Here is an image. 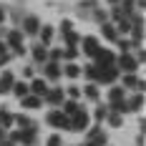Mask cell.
Returning a JSON list of instances; mask_svg holds the SVG:
<instances>
[{
  "mask_svg": "<svg viewBox=\"0 0 146 146\" xmlns=\"http://www.w3.org/2000/svg\"><path fill=\"white\" fill-rule=\"evenodd\" d=\"M15 83V76L10 71H5V73H0V96H8L10 93V88H13Z\"/></svg>",
  "mask_w": 146,
  "mask_h": 146,
  "instance_id": "obj_17",
  "label": "cell"
},
{
  "mask_svg": "<svg viewBox=\"0 0 146 146\" xmlns=\"http://www.w3.org/2000/svg\"><path fill=\"white\" fill-rule=\"evenodd\" d=\"M81 146H83V144H81Z\"/></svg>",
  "mask_w": 146,
  "mask_h": 146,
  "instance_id": "obj_47",
  "label": "cell"
},
{
  "mask_svg": "<svg viewBox=\"0 0 146 146\" xmlns=\"http://www.w3.org/2000/svg\"><path fill=\"white\" fill-rule=\"evenodd\" d=\"M118 10L126 15V18H131V15L136 13V8H133V0H121V3H118Z\"/></svg>",
  "mask_w": 146,
  "mask_h": 146,
  "instance_id": "obj_28",
  "label": "cell"
},
{
  "mask_svg": "<svg viewBox=\"0 0 146 146\" xmlns=\"http://www.w3.org/2000/svg\"><path fill=\"white\" fill-rule=\"evenodd\" d=\"M38 38H40V45L50 48L53 38H56V28H53V25H40V28H38Z\"/></svg>",
  "mask_w": 146,
  "mask_h": 146,
  "instance_id": "obj_13",
  "label": "cell"
},
{
  "mask_svg": "<svg viewBox=\"0 0 146 146\" xmlns=\"http://www.w3.org/2000/svg\"><path fill=\"white\" fill-rule=\"evenodd\" d=\"M5 33H8V30H5V28H3V25H0V40L5 38Z\"/></svg>",
  "mask_w": 146,
  "mask_h": 146,
  "instance_id": "obj_44",
  "label": "cell"
},
{
  "mask_svg": "<svg viewBox=\"0 0 146 146\" xmlns=\"http://www.w3.org/2000/svg\"><path fill=\"white\" fill-rule=\"evenodd\" d=\"M60 111L71 118V116H76V113L81 111V103H78V101H71V98H66V101L60 103Z\"/></svg>",
  "mask_w": 146,
  "mask_h": 146,
  "instance_id": "obj_20",
  "label": "cell"
},
{
  "mask_svg": "<svg viewBox=\"0 0 146 146\" xmlns=\"http://www.w3.org/2000/svg\"><path fill=\"white\" fill-rule=\"evenodd\" d=\"M88 123H91V116H88V111L81 106V111L76 113V116H71V131H86Z\"/></svg>",
  "mask_w": 146,
  "mask_h": 146,
  "instance_id": "obj_6",
  "label": "cell"
},
{
  "mask_svg": "<svg viewBox=\"0 0 146 146\" xmlns=\"http://www.w3.org/2000/svg\"><path fill=\"white\" fill-rule=\"evenodd\" d=\"M78 45H81L78 50H81V53H83L86 58H91V60L96 58V53L101 50V43H98V38H96V35H81Z\"/></svg>",
  "mask_w": 146,
  "mask_h": 146,
  "instance_id": "obj_2",
  "label": "cell"
},
{
  "mask_svg": "<svg viewBox=\"0 0 146 146\" xmlns=\"http://www.w3.org/2000/svg\"><path fill=\"white\" fill-rule=\"evenodd\" d=\"M86 144H91V146H108V136L101 131L98 136H93V139H91V141H86Z\"/></svg>",
  "mask_w": 146,
  "mask_h": 146,
  "instance_id": "obj_33",
  "label": "cell"
},
{
  "mask_svg": "<svg viewBox=\"0 0 146 146\" xmlns=\"http://www.w3.org/2000/svg\"><path fill=\"white\" fill-rule=\"evenodd\" d=\"M0 146H15L13 141H8V139H3V141H0Z\"/></svg>",
  "mask_w": 146,
  "mask_h": 146,
  "instance_id": "obj_42",
  "label": "cell"
},
{
  "mask_svg": "<svg viewBox=\"0 0 146 146\" xmlns=\"http://www.w3.org/2000/svg\"><path fill=\"white\" fill-rule=\"evenodd\" d=\"M118 86L123 88V91H136V93H144V78H139L136 73H123L121 76V83Z\"/></svg>",
  "mask_w": 146,
  "mask_h": 146,
  "instance_id": "obj_3",
  "label": "cell"
},
{
  "mask_svg": "<svg viewBox=\"0 0 146 146\" xmlns=\"http://www.w3.org/2000/svg\"><path fill=\"white\" fill-rule=\"evenodd\" d=\"M45 123H48V126H53V129H60V131H71V118L66 116L60 108H53V111H48V116H45Z\"/></svg>",
  "mask_w": 146,
  "mask_h": 146,
  "instance_id": "obj_1",
  "label": "cell"
},
{
  "mask_svg": "<svg viewBox=\"0 0 146 146\" xmlns=\"http://www.w3.org/2000/svg\"><path fill=\"white\" fill-rule=\"evenodd\" d=\"M101 35L106 38V40H111V43H116L118 38H121V35H118V30H116V25H113L111 20L101 23Z\"/></svg>",
  "mask_w": 146,
  "mask_h": 146,
  "instance_id": "obj_15",
  "label": "cell"
},
{
  "mask_svg": "<svg viewBox=\"0 0 146 146\" xmlns=\"http://www.w3.org/2000/svg\"><path fill=\"white\" fill-rule=\"evenodd\" d=\"M30 56H33V60H35L38 66H43L45 60H48V48L40 45V43H35L33 48H30Z\"/></svg>",
  "mask_w": 146,
  "mask_h": 146,
  "instance_id": "obj_18",
  "label": "cell"
},
{
  "mask_svg": "<svg viewBox=\"0 0 146 146\" xmlns=\"http://www.w3.org/2000/svg\"><path fill=\"white\" fill-rule=\"evenodd\" d=\"M78 56H81L78 45H66V48H63V60H66V63H76Z\"/></svg>",
  "mask_w": 146,
  "mask_h": 146,
  "instance_id": "obj_25",
  "label": "cell"
},
{
  "mask_svg": "<svg viewBox=\"0 0 146 146\" xmlns=\"http://www.w3.org/2000/svg\"><path fill=\"white\" fill-rule=\"evenodd\" d=\"M20 106H23L25 111H35V108H40V106H43V98H40V96L28 93V96H23V98H20Z\"/></svg>",
  "mask_w": 146,
  "mask_h": 146,
  "instance_id": "obj_16",
  "label": "cell"
},
{
  "mask_svg": "<svg viewBox=\"0 0 146 146\" xmlns=\"http://www.w3.org/2000/svg\"><path fill=\"white\" fill-rule=\"evenodd\" d=\"M45 146H63V139H60L58 133H53V136H48V141H45Z\"/></svg>",
  "mask_w": 146,
  "mask_h": 146,
  "instance_id": "obj_37",
  "label": "cell"
},
{
  "mask_svg": "<svg viewBox=\"0 0 146 146\" xmlns=\"http://www.w3.org/2000/svg\"><path fill=\"white\" fill-rule=\"evenodd\" d=\"M60 71L66 78H78L81 76V66H76V63H66V66H60Z\"/></svg>",
  "mask_w": 146,
  "mask_h": 146,
  "instance_id": "obj_26",
  "label": "cell"
},
{
  "mask_svg": "<svg viewBox=\"0 0 146 146\" xmlns=\"http://www.w3.org/2000/svg\"><path fill=\"white\" fill-rule=\"evenodd\" d=\"M116 45H118V50H121V53H131V50H136L141 43H136V40L126 38V35H121V38L116 40Z\"/></svg>",
  "mask_w": 146,
  "mask_h": 146,
  "instance_id": "obj_19",
  "label": "cell"
},
{
  "mask_svg": "<svg viewBox=\"0 0 146 146\" xmlns=\"http://www.w3.org/2000/svg\"><path fill=\"white\" fill-rule=\"evenodd\" d=\"M68 30H73V23L66 18V20H60V28H58V33L63 35V33H68Z\"/></svg>",
  "mask_w": 146,
  "mask_h": 146,
  "instance_id": "obj_38",
  "label": "cell"
},
{
  "mask_svg": "<svg viewBox=\"0 0 146 146\" xmlns=\"http://www.w3.org/2000/svg\"><path fill=\"white\" fill-rule=\"evenodd\" d=\"M106 3H108V5H111V8H113V5H118V3H121V0H106Z\"/></svg>",
  "mask_w": 146,
  "mask_h": 146,
  "instance_id": "obj_45",
  "label": "cell"
},
{
  "mask_svg": "<svg viewBox=\"0 0 146 146\" xmlns=\"http://www.w3.org/2000/svg\"><path fill=\"white\" fill-rule=\"evenodd\" d=\"M126 98V91L121 86H108V103H118Z\"/></svg>",
  "mask_w": 146,
  "mask_h": 146,
  "instance_id": "obj_22",
  "label": "cell"
},
{
  "mask_svg": "<svg viewBox=\"0 0 146 146\" xmlns=\"http://www.w3.org/2000/svg\"><path fill=\"white\" fill-rule=\"evenodd\" d=\"M66 98L78 101V98H81V88H78V86H68V91H66Z\"/></svg>",
  "mask_w": 146,
  "mask_h": 146,
  "instance_id": "obj_35",
  "label": "cell"
},
{
  "mask_svg": "<svg viewBox=\"0 0 146 146\" xmlns=\"http://www.w3.org/2000/svg\"><path fill=\"white\" fill-rule=\"evenodd\" d=\"M23 76H25V78H35V68H33V66H25V68H23Z\"/></svg>",
  "mask_w": 146,
  "mask_h": 146,
  "instance_id": "obj_39",
  "label": "cell"
},
{
  "mask_svg": "<svg viewBox=\"0 0 146 146\" xmlns=\"http://www.w3.org/2000/svg\"><path fill=\"white\" fill-rule=\"evenodd\" d=\"M13 58L10 56V50H8V45H5V40H0V66H8V60Z\"/></svg>",
  "mask_w": 146,
  "mask_h": 146,
  "instance_id": "obj_31",
  "label": "cell"
},
{
  "mask_svg": "<svg viewBox=\"0 0 146 146\" xmlns=\"http://www.w3.org/2000/svg\"><path fill=\"white\" fill-rule=\"evenodd\" d=\"M123 101H126V111L129 113H141V108H144V93H131Z\"/></svg>",
  "mask_w": 146,
  "mask_h": 146,
  "instance_id": "obj_10",
  "label": "cell"
},
{
  "mask_svg": "<svg viewBox=\"0 0 146 146\" xmlns=\"http://www.w3.org/2000/svg\"><path fill=\"white\" fill-rule=\"evenodd\" d=\"M60 76H63V71H60V63H50V60H45V63H43V78H45V81L56 83Z\"/></svg>",
  "mask_w": 146,
  "mask_h": 146,
  "instance_id": "obj_9",
  "label": "cell"
},
{
  "mask_svg": "<svg viewBox=\"0 0 146 146\" xmlns=\"http://www.w3.org/2000/svg\"><path fill=\"white\" fill-rule=\"evenodd\" d=\"M48 60L50 63H60L63 60V48H48Z\"/></svg>",
  "mask_w": 146,
  "mask_h": 146,
  "instance_id": "obj_30",
  "label": "cell"
},
{
  "mask_svg": "<svg viewBox=\"0 0 146 146\" xmlns=\"http://www.w3.org/2000/svg\"><path fill=\"white\" fill-rule=\"evenodd\" d=\"M83 146H91V144H83Z\"/></svg>",
  "mask_w": 146,
  "mask_h": 146,
  "instance_id": "obj_46",
  "label": "cell"
},
{
  "mask_svg": "<svg viewBox=\"0 0 146 146\" xmlns=\"http://www.w3.org/2000/svg\"><path fill=\"white\" fill-rule=\"evenodd\" d=\"M93 66H96V68H111V66H116V53L101 45V50H98L96 58H93Z\"/></svg>",
  "mask_w": 146,
  "mask_h": 146,
  "instance_id": "obj_5",
  "label": "cell"
},
{
  "mask_svg": "<svg viewBox=\"0 0 146 146\" xmlns=\"http://www.w3.org/2000/svg\"><path fill=\"white\" fill-rule=\"evenodd\" d=\"M116 68L118 73H136L139 60L133 58V53H121V56H116Z\"/></svg>",
  "mask_w": 146,
  "mask_h": 146,
  "instance_id": "obj_4",
  "label": "cell"
},
{
  "mask_svg": "<svg viewBox=\"0 0 146 146\" xmlns=\"http://www.w3.org/2000/svg\"><path fill=\"white\" fill-rule=\"evenodd\" d=\"M0 126H3L5 131L13 129V113H10L8 108H0Z\"/></svg>",
  "mask_w": 146,
  "mask_h": 146,
  "instance_id": "obj_27",
  "label": "cell"
},
{
  "mask_svg": "<svg viewBox=\"0 0 146 146\" xmlns=\"http://www.w3.org/2000/svg\"><path fill=\"white\" fill-rule=\"evenodd\" d=\"M8 20V10H5V5H0V25Z\"/></svg>",
  "mask_w": 146,
  "mask_h": 146,
  "instance_id": "obj_41",
  "label": "cell"
},
{
  "mask_svg": "<svg viewBox=\"0 0 146 146\" xmlns=\"http://www.w3.org/2000/svg\"><path fill=\"white\" fill-rule=\"evenodd\" d=\"M5 136H8V131H5V129H3V126H0V141H3V139H5Z\"/></svg>",
  "mask_w": 146,
  "mask_h": 146,
  "instance_id": "obj_43",
  "label": "cell"
},
{
  "mask_svg": "<svg viewBox=\"0 0 146 146\" xmlns=\"http://www.w3.org/2000/svg\"><path fill=\"white\" fill-rule=\"evenodd\" d=\"M81 96H86L88 101L98 103V96H101V91H98V83H88V86L81 91Z\"/></svg>",
  "mask_w": 146,
  "mask_h": 146,
  "instance_id": "obj_21",
  "label": "cell"
},
{
  "mask_svg": "<svg viewBox=\"0 0 146 146\" xmlns=\"http://www.w3.org/2000/svg\"><path fill=\"white\" fill-rule=\"evenodd\" d=\"M43 101H48V106H60V103L66 101V91H63L60 86L48 88V93L43 96Z\"/></svg>",
  "mask_w": 146,
  "mask_h": 146,
  "instance_id": "obj_8",
  "label": "cell"
},
{
  "mask_svg": "<svg viewBox=\"0 0 146 146\" xmlns=\"http://www.w3.org/2000/svg\"><path fill=\"white\" fill-rule=\"evenodd\" d=\"M60 38H63V43H66V45H78V40H81V35H78L76 30H68V33H63Z\"/></svg>",
  "mask_w": 146,
  "mask_h": 146,
  "instance_id": "obj_29",
  "label": "cell"
},
{
  "mask_svg": "<svg viewBox=\"0 0 146 146\" xmlns=\"http://www.w3.org/2000/svg\"><path fill=\"white\" fill-rule=\"evenodd\" d=\"M28 88H30V93H33V96H40V98H43L50 86H48V81H45V78H30Z\"/></svg>",
  "mask_w": 146,
  "mask_h": 146,
  "instance_id": "obj_12",
  "label": "cell"
},
{
  "mask_svg": "<svg viewBox=\"0 0 146 146\" xmlns=\"http://www.w3.org/2000/svg\"><path fill=\"white\" fill-rule=\"evenodd\" d=\"M13 126H18L20 131L38 129V126H35V121H33V118H28V113H18V116H13Z\"/></svg>",
  "mask_w": 146,
  "mask_h": 146,
  "instance_id": "obj_14",
  "label": "cell"
},
{
  "mask_svg": "<svg viewBox=\"0 0 146 146\" xmlns=\"http://www.w3.org/2000/svg\"><path fill=\"white\" fill-rule=\"evenodd\" d=\"M10 93L13 96H18V98H23V96H28L30 88H28V81H15L13 88H10Z\"/></svg>",
  "mask_w": 146,
  "mask_h": 146,
  "instance_id": "obj_23",
  "label": "cell"
},
{
  "mask_svg": "<svg viewBox=\"0 0 146 146\" xmlns=\"http://www.w3.org/2000/svg\"><path fill=\"white\" fill-rule=\"evenodd\" d=\"M101 133V123H93V126H88L86 129V141H91L93 136H98Z\"/></svg>",
  "mask_w": 146,
  "mask_h": 146,
  "instance_id": "obj_36",
  "label": "cell"
},
{
  "mask_svg": "<svg viewBox=\"0 0 146 146\" xmlns=\"http://www.w3.org/2000/svg\"><path fill=\"white\" fill-rule=\"evenodd\" d=\"M103 121H106L111 129H121V126H123V116H121V113H116V111H108Z\"/></svg>",
  "mask_w": 146,
  "mask_h": 146,
  "instance_id": "obj_24",
  "label": "cell"
},
{
  "mask_svg": "<svg viewBox=\"0 0 146 146\" xmlns=\"http://www.w3.org/2000/svg\"><path fill=\"white\" fill-rule=\"evenodd\" d=\"M5 45H8V50H13V48H18V45H23V33L18 28H10L8 33H5Z\"/></svg>",
  "mask_w": 146,
  "mask_h": 146,
  "instance_id": "obj_11",
  "label": "cell"
},
{
  "mask_svg": "<svg viewBox=\"0 0 146 146\" xmlns=\"http://www.w3.org/2000/svg\"><path fill=\"white\" fill-rule=\"evenodd\" d=\"M91 15H93V20H98V23H106V20H108V13L103 10L101 5H98V8H93V10H91Z\"/></svg>",
  "mask_w": 146,
  "mask_h": 146,
  "instance_id": "obj_32",
  "label": "cell"
},
{
  "mask_svg": "<svg viewBox=\"0 0 146 146\" xmlns=\"http://www.w3.org/2000/svg\"><path fill=\"white\" fill-rule=\"evenodd\" d=\"M133 8H136V10L141 13V10L146 8V0H133Z\"/></svg>",
  "mask_w": 146,
  "mask_h": 146,
  "instance_id": "obj_40",
  "label": "cell"
},
{
  "mask_svg": "<svg viewBox=\"0 0 146 146\" xmlns=\"http://www.w3.org/2000/svg\"><path fill=\"white\" fill-rule=\"evenodd\" d=\"M106 113H108V106H103V103H98V106H96V111H93V118H96V121L101 123L103 118H106Z\"/></svg>",
  "mask_w": 146,
  "mask_h": 146,
  "instance_id": "obj_34",
  "label": "cell"
},
{
  "mask_svg": "<svg viewBox=\"0 0 146 146\" xmlns=\"http://www.w3.org/2000/svg\"><path fill=\"white\" fill-rule=\"evenodd\" d=\"M20 33L23 35H38V28H40V20L35 18V15H23V20H20Z\"/></svg>",
  "mask_w": 146,
  "mask_h": 146,
  "instance_id": "obj_7",
  "label": "cell"
}]
</instances>
